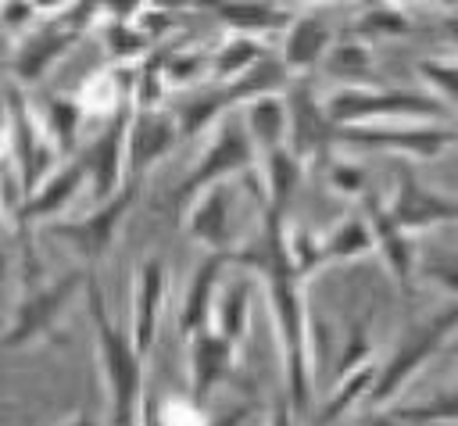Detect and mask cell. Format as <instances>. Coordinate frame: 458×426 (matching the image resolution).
Masks as SVG:
<instances>
[{
  "label": "cell",
  "mask_w": 458,
  "mask_h": 426,
  "mask_svg": "<svg viewBox=\"0 0 458 426\" xmlns=\"http://www.w3.org/2000/svg\"><path fill=\"white\" fill-rule=\"evenodd\" d=\"M265 294H268V311L276 326V344H279V365H283V390L293 405L297 415L311 408V322H308V304H304V276L297 272L293 261H283L268 268L265 276Z\"/></svg>",
  "instance_id": "6da1fadb"
},
{
  "label": "cell",
  "mask_w": 458,
  "mask_h": 426,
  "mask_svg": "<svg viewBox=\"0 0 458 426\" xmlns=\"http://www.w3.org/2000/svg\"><path fill=\"white\" fill-rule=\"evenodd\" d=\"M89 301V322H93V347L100 362L104 379V401H107V426H140L143 412V362L147 354L136 351L132 337L114 326L107 311V297L100 283L89 276L86 283Z\"/></svg>",
  "instance_id": "7a4b0ae2"
},
{
  "label": "cell",
  "mask_w": 458,
  "mask_h": 426,
  "mask_svg": "<svg viewBox=\"0 0 458 426\" xmlns=\"http://www.w3.org/2000/svg\"><path fill=\"white\" fill-rule=\"evenodd\" d=\"M451 340H458V294L444 308H437V311L415 319L411 326H404V333L397 337L390 354L379 362L376 387H372L365 405L369 408H390L397 401V394L422 372V365L429 358L447 354Z\"/></svg>",
  "instance_id": "3957f363"
},
{
  "label": "cell",
  "mask_w": 458,
  "mask_h": 426,
  "mask_svg": "<svg viewBox=\"0 0 458 426\" xmlns=\"http://www.w3.org/2000/svg\"><path fill=\"white\" fill-rule=\"evenodd\" d=\"M333 125L372 122H451L454 111L433 93H411L394 86H336L322 97Z\"/></svg>",
  "instance_id": "277c9868"
},
{
  "label": "cell",
  "mask_w": 458,
  "mask_h": 426,
  "mask_svg": "<svg viewBox=\"0 0 458 426\" xmlns=\"http://www.w3.org/2000/svg\"><path fill=\"white\" fill-rule=\"evenodd\" d=\"M4 125H7V175L14 179L21 200L39 190V183L68 158L57 154V147L50 143V136L39 125L36 107L25 100L21 86L11 79L4 89Z\"/></svg>",
  "instance_id": "5b68a950"
},
{
  "label": "cell",
  "mask_w": 458,
  "mask_h": 426,
  "mask_svg": "<svg viewBox=\"0 0 458 426\" xmlns=\"http://www.w3.org/2000/svg\"><path fill=\"white\" fill-rule=\"evenodd\" d=\"M86 283H89V276L72 268L61 279H47V283H36L32 290H25L21 301L11 311L7 329H4V347L18 351V347H29L36 340H50L57 322H61V315L68 311L75 294L86 290Z\"/></svg>",
  "instance_id": "8992f818"
},
{
  "label": "cell",
  "mask_w": 458,
  "mask_h": 426,
  "mask_svg": "<svg viewBox=\"0 0 458 426\" xmlns=\"http://www.w3.org/2000/svg\"><path fill=\"white\" fill-rule=\"evenodd\" d=\"M136 197H140V179H129L107 200H97L93 211H86L79 218H57V222H50L43 229L50 236H57L61 243H68L82 261L97 265V261H104L114 251L118 233H122V222H125L129 208L136 204Z\"/></svg>",
  "instance_id": "52a82bcc"
},
{
  "label": "cell",
  "mask_w": 458,
  "mask_h": 426,
  "mask_svg": "<svg viewBox=\"0 0 458 426\" xmlns=\"http://www.w3.org/2000/svg\"><path fill=\"white\" fill-rule=\"evenodd\" d=\"M258 161V147L243 125V115L229 111L218 125L215 136L208 140V147L200 150L197 165L190 168V175L179 186V200H190L193 193L215 186V183H229L233 175H247Z\"/></svg>",
  "instance_id": "ba28073f"
},
{
  "label": "cell",
  "mask_w": 458,
  "mask_h": 426,
  "mask_svg": "<svg viewBox=\"0 0 458 426\" xmlns=\"http://www.w3.org/2000/svg\"><path fill=\"white\" fill-rule=\"evenodd\" d=\"M336 143L404 154V158H440L458 143L451 122H372V125H336Z\"/></svg>",
  "instance_id": "9c48e42d"
},
{
  "label": "cell",
  "mask_w": 458,
  "mask_h": 426,
  "mask_svg": "<svg viewBox=\"0 0 458 426\" xmlns=\"http://www.w3.org/2000/svg\"><path fill=\"white\" fill-rule=\"evenodd\" d=\"M86 183H89V175H86V165H82L79 154L68 158V161H61V165L39 183V190H32V193L11 211L14 236L32 233L36 226H50V222L64 218V211L72 208V200L79 197V190H82Z\"/></svg>",
  "instance_id": "30bf717a"
},
{
  "label": "cell",
  "mask_w": 458,
  "mask_h": 426,
  "mask_svg": "<svg viewBox=\"0 0 458 426\" xmlns=\"http://www.w3.org/2000/svg\"><path fill=\"white\" fill-rule=\"evenodd\" d=\"M132 111H136V104H125V107H122L118 115H111L107 125L79 150L97 200H107L111 193H118V190L129 183V175H125V150H129Z\"/></svg>",
  "instance_id": "8fae6325"
},
{
  "label": "cell",
  "mask_w": 458,
  "mask_h": 426,
  "mask_svg": "<svg viewBox=\"0 0 458 426\" xmlns=\"http://www.w3.org/2000/svg\"><path fill=\"white\" fill-rule=\"evenodd\" d=\"M386 204V215L404 229V233H419V229H429V226H447V222H458V200L454 197H444L429 186H422L415 179L411 168H397V179H394V193Z\"/></svg>",
  "instance_id": "7c38bea8"
},
{
  "label": "cell",
  "mask_w": 458,
  "mask_h": 426,
  "mask_svg": "<svg viewBox=\"0 0 458 426\" xmlns=\"http://www.w3.org/2000/svg\"><path fill=\"white\" fill-rule=\"evenodd\" d=\"M286 107H290V136L286 147L308 165L315 158H329V147L336 143V125L326 115V104L315 97L308 82H290L286 89Z\"/></svg>",
  "instance_id": "4fadbf2b"
},
{
  "label": "cell",
  "mask_w": 458,
  "mask_h": 426,
  "mask_svg": "<svg viewBox=\"0 0 458 426\" xmlns=\"http://www.w3.org/2000/svg\"><path fill=\"white\" fill-rule=\"evenodd\" d=\"M179 140H182V129H179V118H175V111L168 104L136 107L132 111V125H129L125 175L129 179H143V172H150Z\"/></svg>",
  "instance_id": "5bb4252c"
},
{
  "label": "cell",
  "mask_w": 458,
  "mask_h": 426,
  "mask_svg": "<svg viewBox=\"0 0 458 426\" xmlns=\"http://www.w3.org/2000/svg\"><path fill=\"white\" fill-rule=\"evenodd\" d=\"M82 32L64 18V14H54L50 21H43L39 29H32L18 50L11 54V79L18 86H29V82H39L79 39Z\"/></svg>",
  "instance_id": "9a60e30c"
},
{
  "label": "cell",
  "mask_w": 458,
  "mask_h": 426,
  "mask_svg": "<svg viewBox=\"0 0 458 426\" xmlns=\"http://www.w3.org/2000/svg\"><path fill=\"white\" fill-rule=\"evenodd\" d=\"M233 208H236V186L215 183V186H208V190H200V193L190 197V208H186L182 226L208 251H236Z\"/></svg>",
  "instance_id": "2e32d148"
},
{
  "label": "cell",
  "mask_w": 458,
  "mask_h": 426,
  "mask_svg": "<svg viewBox=\"0 0 458 426\" xmlns=\"http://www.w3.org/2000/svg\"><path fill=\"white\" fill-rule=\"evenodd\" d=\"M161 311H165V261L157 254H150L136 265L132 308H129V337L140 354H150V347L157 340Z\"/></svg>",
  "instance_id": "e0dca14e"
},
{
  "label": "cell",
  "mask_w": 458,
  "mask_h": 426,
  "mask_svg": "<svg viewBox=\"0 0 458 426\" xmlns=\"http://www.w3.org/2000/svg\"><path fill=\"white\" fill-rule=\"evenodd\" d=\"M229 265H236L233 251H208L200 258V265L193 268V276L186 283V294H182V304H179V333L186 340L211 326L215 301H218V290H222V276H225Z\"/></svg>",
  "instance_id": "ac0fdd59"
},
{
  "label": "cell",
  "mask_w": 458,
  "mask_h": 426,
  "mask_svg": "<svg viewBox=\"0 0 458 426\" xmlns=\"http://www.w3.org/2000/svg\"><path fill=\"white\" fill-rule=\"evenodd\" d=\"M236 344L225 340L215 326L200 329L190 337V362H186V372H190V397L197 405H204L218 383H225L236 369Z\"/></svg>",
  "instance_id": "d6986e66"
},
{
  "label": "cell",
  "mask_w": 458,
  "mask_h": 426,
  "mask_svg": "<svg viewBox=\"0 0 458 426\" xmlns=\"http://www.w3.org/2000/svg\"><path fill=\"white\" fill-rule=\"evenodd\" d=\"M243 104H247V100H243V93H240L236 82H211V86H204V89H190V93L175 97L168 107H172L175 118H179L182 140H193V136H200L204 129L218 125L229 111H236V107H243Z\"/></svg>",
  "instance_id": "ffe728a7"
},
{
  "label": "cell",
  "mask_w": 458,
  "mask_h": 426,
  "mask_svg": "<svg viewBox=\"0 0 458 426\" xmlns=\"http://www.w3.org/2000/svg\"><path fill=\"white\" fill-rule=\"evenodd\" d=\"M365 215L376 229V251L383 254V265L386 272L394 276L397 286H411L415 279V247H411V233H404L390 215H386V204L383 200H365Z\"/></svg>",
  "instance_id": "44dd1931"
},
{
  "label": "cell",
  "mask_w": 458,
  "mask_h": 426,
  "mask_svg": "<svg viewBox=\"0 0 458 426\" xmlns=\"http://www.w3.org/2000/svg\"><path fill=\"white\" fill-rule=\"evenodd\" d=\"M329 47H333V36H329L326 21L304 14V18H293L286 25V32H283V54L279 57H283V64H286L290 75H308V72H315L326 61Z\"/></svg>",
  "instance_id": "7402d4cb"
},
{
  "label": "cell",
  "mask_w": 458,
  "mask_h": 426,
  "mask_svg": "<svg viewBox=\"0 0 458 426\" xmlns=\"http://www.w3.org/2000/svg\"><path fill=\"white\" fill-rule=\"evenodd\" d=\"M243 115V125L258 147V158L268 154V150H279L286 147V136H290V107H286V93H265V97H254L240 107Z\"/></svg>",
  "instance_id": "603a6c76"
},
{
  "label": "cell",
  "mask_w": 458,
  "mask_h": 426,
  "mask_svg": "<svg viewBox=\"0 0 458 426\" xmlns=\"http://www.w3.org/2000/svg\"><path fill=\"white\" fill-rule=\"evenodd\" d=\"M301 179H304V161L290 147H279V150L261 154V186L265 190L258 193V204L286 215L290 197L301 186Z\"/></svg>",
  "instance_id": "cb8c5ba5"
},
{
  "label": "cell",
  "mask_w": 458,
  "mask_h": 426,
  "mask_svg": "<svg viewBox=\"0 0 458 426\" xmlns=\"http://www.w3.org/2000/svg\"><path fill=\"white\" fill-rule=\"evenodd\" d=\"M204 11L233 25V32H276L290 25V14L272 0H200Z\"/></svg>",
  "instance_id": "d4e9b609"
},
{
  "label": "cell",
  "mask_w": 458,
  "mask_h": 426,
  "mask_svg": "<svg viewBox=\"0 0 458 426\" xmlns=\"http://www.w3.org/2000/svg\"><path fill=\"white\" fill-rule=\"evenodd\" d=\"M43 132L50 136V143L57 147L61 158H75L79 154V136H82V122H86V107L79 97H43V104L36 107Z\"/></svg>",
  "instance_id": "484cf974"
},
{
  "label": "cell",
  "mask_w": 458,
  "mask_h": 426,
  "mask_svg": "<svg viewBox=\"0 0 458 426\" xmlns=\"http://www.w3.org/2000/svg\"><path fill=\"white\" fill-rule=\"evenodd\" d=\"M372 251H376V229H372L365 211H351L329 233H322V265L358 261Z\"/></svg>",
  "instance_id": "4316f807"
},
{
  "label": "cell",
  "mask_w": 458,
  "mask_h": 426,
  "mask_svg": "<svg viewBox=\"0 0 458 426\" xmlns=\"http://www.w3.org/2000/svg\"><path fill=\"white\" fill-rule=\"evenodd\" d=\"M322 68H326L329 79H336L344 86H376V54L358 36H351L344 43H333Z\"/></svg>",
  "instance_id": "83f0119b"
},
{
  "label": "cell",
  "mask_w": 458,
  "mask_h": 426,
  "mask_svg": "<svg viewBox=\"0 0 458 426\" xmlns=\"http://www.w3.org/2000/svg\"><path fill=\"white\" fill-rule=\"evenodd\" d=\"M250 297H254L250 279H233V283H222L218 301H215L211 326H215L225 340H233L236 347L247 340V326H250Z\"/></svg>",
  "instance_id": "f1b7e54d"
},
{
  "label": "cell",
  "mask_w": 458,
  "mask_h": 426,
  "mask_svg": "<svg viewBox=\"0 0 458 426\" xmlns=\"http://www.w3.org/2000/svg\"><path fill=\"white\" fill-rule=\"evenodd\" d=\"M376 372H379L376 358L358 365V369H351V372H340L336 383L329 387L326 401H322V422H336V419L351 415L358 401H369V394L376 387Z\"/></svg>",
  "instance_id": "f546056e"
},
{
  "label": "cell",
  "mask_w": 458,
  "mask_h": 426,
  "mask_svg": "<svg viewBox=\"0 0 458 426\" xmlns=\"http://www.w3.org/2000/svg\"><path fill=\"white\" fill-rule=\"evenodd\" d=\"M265 43L254 32H233L225 43H218V50L211 54V79L215 82H233L240 75H247L258 61H265Z\"/></svg>",
  "instance_id": "4dcf8cb0"
},
{
  "label": "cell",
  "mask_w": 458,
  "mask_h": 426,
  "mask_svg": "<svg viewBox=\"0 0 458 426\" xmlns=\"http://www.w3.org/2000/svg\"><path fill=\"white\" fill-rule=\"evenodd\" d=\"M411 32V21L404 14V7L397 4H379L372 0L351 25V36L365 39V43H376V39H397V36H408Z\"/></svg>",
  "instance_id": "1f68e13d"
},
{
  "label": "cell",
  "mask_w": 458,
  "mask_h": 426,
  "mask_svg": "<svg viewBox=\"0 0 458 426\" xmlns=\"http://www.w3.org/2000/svg\"><path fill=\"white\" fill-rule=\"evenodd\" d=\"M394 415H397L404 426H429V422L458 426V379H454L451 387H444L440 394L426 397V401H415V405H401V408H394Z\"/></svg>",
  "instance_id": "d6a6232c"
},
{
  "label": "cell",
  "mask_w": 458,
  "mask_h": 426,
  "mask_svg": "<svg viewBox=\"0 0 458 426\" xmlns=\"http://www.w3.org/2000/svg\"><path fill=\"white\" fill-rule=\"evenodd\" d=\"M204 72H211V57L204 50L168 43V54H165V82H168V89H190L193 82L204 79Z\"/></svg>",
  "instance_id": "836d02e7"
},
{
  "label": "cell",
  "mask_w": 458,
  "mask_h": 426,
  "mask_svg": "<svg viewBox=\"0 0 458 426\" xmlns=\"http://www.w3.org/2000/svg\"><path fill=\"white\" fill-rule=\"evenodd\" d=\"M104 43H107V54L114 57V61H143L154 47H157V39L140 25V21H107V29H104Z\"/></svg>",
  "instance_id": "e575fe53"
},
{
  "label": "cell",
  "mask_w": 458,
  "mask_h": 426,
  "mask_svg": "<svg viewBox=\"0 0 458 426\" xmlns=\"http://www.w3.org/2000/svg\"><path fill=\"white\" fill-rule=\"evenodd\" d=\"M415 72L433 97H440L451 111L458 107V57H422L415 61Z\"/></svg>",
  "instance_id": "d590c367"
},
{
  "label": "cell",
  "mask_w": 458,
  "mask_h": 426,
  "mask_svg": "<svg viewBox=\"0 0 458 426\" xmlns=\"http://www.w3.org/2000/svg\"><path fill=\"white\" fill-rule=\"evenodd\" d=\"M326 179L336 193L351 197V200H369V172L354 161H329Z\"/></svg>",
  "instance_id": "8d00e7d4"
},
{
  "label": "cell",
  "mask_w": 458,
  "mask_h": 426,
  "mask_svg": "<svg viewBox=\"0 0 458 426\" xmlns=\"http://www.w3.org/2000/svg\"><path fill=\"white\" fill-rule=\"evenodd\" d=\"M204 422H208V412L190 394L182 401H168L161 408V426H204Z\"/></svg>",
  "instance_id": "74e56055"
},
{
  "label": "cell",
  "mask_w": 458,
  "mask_h": 426,
  "mask_svg": "<svg viewBox=\"0 0 458 426\" xmlns=\"http://www.w3.org/2000/svg\"><path fill=\"white\" fill-rule=\"evenodd\" d=\"M39 14V7L32 0H4V25L11 32H21L32 25V18Z\"/></svg>",
  "instance_id": "f35d334b"
},
{
  "label": "cell",
  "mask_w": 458,
  "mask_h": 426,
  "mask_svg": "<svg viewBox=\"0 0 458 426\" xmlns=\"http://www.w3.org/2000/svg\"><path fill=\"white\" fill-rule=\"evenodd\" d=\"M426 276H429L433 283H440L447 294H458V254H447V258L429 261Z\"/></svg>",
  "instance_id": "ab89813d"
},
{
  "label": "cell",
  "mask_w": 458,
  "mask_h": 426,
  "mask_svg": "<svg viewBox=\"0 0 458 426\" xmlns=\"http://www.w3.org/2000/svg\"><path fill=\"white\" fill-rule=\"evenodd\" d=\"M265 426H297V412H293L286 390H279V394L272 397V408H268V415H265Z\"/></svg>",
  "instance_id": "60d3db41"
},
{
  "label": "cell",
  "mask_w": 458,
  "mask_h": 426,
  "mask_svg": "<svg viewBox=\"0 0 458 426\" xmlns=\"http://www.w3.org/2000/svg\"><path fill=\"white\" fill-rule=\"evenodd\" d=\"M250 415H254V405H236V408H229V412H222V415H215V419H208L204 426H243Z\"/></svg>",
  "instance_id": "b9f144b4"
},
{
  "label": "cell",
  "mask_w": 458,
  "mask_h": 426,
  "mask_svg": "<svg viewBox=\"0 0 458 426\" xmlns=\"http://www.w3.org/2000/svg\"><path fill=\"white\" fill-rule=\"evenodd\" d=\"M351 426H404L394 412H386V408H372V412H365V415H358Z\"/></svg>",
  "instance_id": "7bdbcfd3"
},
{
  "label": "cell",
  "mask_w": 458,
  "mask_h": 426,
  "mask_svg": "<svg viewBox=\"0 0 458 426\" xmlns=\"http://www.w3.org/2000/svg\"><path fill=\"white\" fill-rule=\"evenodd\" d=\"M150 7H157L165 14H179V11H197L200 0H150Z\"/></svg>",
  "instance_id": "ee69618b"
},
{
  "label": "cell",
  "mask_w": 458,
  "mask_h": 426,
  "mask_svg": "<svg viewBox=\"0 0 458 426\" xmlns=\"http://www.w3.org/2000/svg\"><path fill=\"white\" fill-rule=\"evenodd\" d=\"M54 426H104L97 415H89V412H72L68 419H61V422H54Z\"/></svg>",
  "instance_id": "f6af8a7d"
},
{
  "label": "cell",
  "mask_w": 458,
  "mask_h": 426,
  "mask_svg": "<svg viewBox=\"0 0 458 426\" xmlns=\"http://www.w3.org/2000/svg\"><path fill=\"white\" fill-rule=\"evenodd\" d=\"M444 32H447L451 43L458 47V7H451V14H444Z\"/></svg>",
  "instance_id": "bcb514c9"
},
{
  "label": "cell",
  "mask_w": 458,
  "mask_h": 426,
  "mask_svg": "<svg viewBox=\"0 0 458 426\" xmlns=\"http://www.w3.org/2000/svg\"><path fill=\"white\" fill-rule=\"evenodd\" d=\"M32 4H36L39 11H64L72 0H32Z\"/></svg>",
  "instance_id": "7dc6e473"
},
{
  "label": "cell",
  "mask_w": 458,
  "mask_h": 426,
  "mask_svg": "<svg viewBox=\"0 0 458 426\" xmlns=\"http://www.w3.org/2000/svg\"><path fill=\"white\" fill-rule=\"evenodd\" d=\"M272 4H315V0H272Z\"/></svg>",
  "instance_id": "c3c4849f"
},
{
  "label": "cell",
  "mask_w": 458,
  "mask_h": 426,
  "mask_svg": "<svg viewBox=\"0 0 458 426\" xmlns=\"http://www.w3.org/2000/svg\"><path fill=\"white\" fill-rule=\"evenodd\" d=\"M433 4H444V7H458V0H433Z\"/></svg>",
  "instance_id": "681fc988"
},
{
  "label": "cell",
  "mask_w": 458,
  "mask_h": 426,
  "mask_svg": "<svg viewBox=\"0 0 458 426\" xmlns=\"http://www.w3.org/2000/svg\"><path fill=\"white\" fill-rule=\"evenodd\" d=\"M379 4H397V7H404V4H411V0H379Z\"/></svg>",
  "instance_id": "f907efd6"
},
{
  "label": "cell",
  "mask_w": 458,
  "mask_h": 426,
  "mask_svg": "<svg viewBox=\"0 0 458 426\" xmlns=\"http://www.w3.org/2000/svg\"><path fill=\"white\" fill-rule=\"evenodd\" d=\"M447 354H454V358H458V340H451V347H447Z\"/></svg>",
  "instance_id": "816d5d0a"
}]
</instances>
